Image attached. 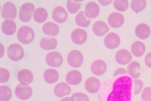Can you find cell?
Masks as SVG:
<instances>
[{
    "mask_svg": "<svg viewBox=\"0 0 151 101\" xmlns=\"http://www.w3.org/2000/svg\"><path fill=\"white\" fill-rule=\"evenodd\" d=\"M90 70L91 73L96 76H101L107 72L108 66L106 62L104 59L97 58L91 63Z\"/></svg>",
    "mask_w": 151,
    "mask_h": 101,
    "instance_id": "12",
    "label": "cell"
},
{
    "mask_svg": "<svg viewBox=\"0 0 151 101\" xmlns=\"http://www.w3.org/2000/svg\"><path fill=\"white\" fill-rule=\"evenodd\" d=\"M34 4L30 2L24 3L21 6L19 11V17L24 22H28L31 21L35 9Z\"/></svg>",
    "mask_w": 151,
    "mask_h": 101,
    "instance_id": "5",
    "label": "cell"
},
{
    "mask_svg": "<svg viewBox=\"0 0 151 101\" xmlns=\"http://www.w3.org/2000/svg\"><path fill=\"white\" fill-rule=\"evenodd\" d=\"M70 37L71 41L74 44L81 45L87 42L88 39V34L84 28L77 27L72 30Z\"/></svg>",
    "mask_w": 151,
    "mask_h": 101,
    "instance_id": "9",
    "label": "cell"
},
{
    "mask_svg": "<svg viewBox=\"0 0 151 101\" xmlns=\"http://www.w3.org/2000/svg\"><path fill=\"white\" fill-rule=\"evenodd\" d=\"M107 21L110 27L114 29H118L121 28L124 25L125 18L122 13L114 11L109 14Z\"/></svg>",
    "mask_w": 151,
    "mask_h": 101,
    "instance_id": "7",
    "label": "cell"
},
{
    "mask_svg": "<svg viewBox=\"0 0 151 101\" xmlns=\"http://www.w3.org/2000/svg\"><path fill=\"white\" fill-rule=\"evenodd\" d=\"M48 17L49 14L47 10L44 7L40 6L35 9L33 17L36 22L42 24L47 21Z\"/></svg>",
    "mask_w": 151,
    "mask_h": 101,
    "instance_id": "29",
    "label": "cell"
},
{
    "mask_svg": "<svg viewBox=\"0 0 151 101\" xmlns=\"http://www.w3.org/2000/svg\"><path fill=\"white\" fill-rule=\"evenodd\" d=\"M144 62L145 66L151 69V51L146 54L144 58Z\"/></svg>",
    "mask_w": 151,
    "mask_h": 101,
    "instance_id": "38",
    "label": "cell"
},
{
    "mask_svg": "<svg viewBox=\"0 0 151 101\" xmlns=\"http://www.w3.org/2000/svg\"><path fill=\"white\" fill-rule=\"evenodd\" d=\"M39 44L40 47L44 50H53L57 48L58 42L55 37L48 36L42 38Z\"/></svg>",
    "mask_w": 151,
    "mask_h": 101,
    "instance_id": "22",
    "label": "cell"
},
{
    "mask_svg": "<svg viewBox=\"0 0 151 101\" xmlns=\"http://www.w3.org/2000/svg\"><path fill=\"white\" fill-rule=\"evenodd\" d=\"M52 16L55 22L59 24H63L67 21L69 14L64 7L62 6L58 5L53 9Z\"/></svg>",
    "mask_w": 151,
    "mask_h": 101,
    "instance_id": "15",
    "label": "cell"
},
{
    "mask_svg": "<svg viewBox=\"0 0 151 101\" xmlns=\"http://www.w3.org/2000/svg\"><path fill=\"white\" fill-rule=\"evenodd\" d=\"M147 48L145 43L142 40H136L134 41L130 47V51L134 57L140 58L145 53Z\"/></svg>",
    "mask_w": 151,
    "mask_h": 101,
    "instance_id": "21",
    "label": "cell"
},
{
    "mask_svg": "<svg viewBox=\"0 0 151 101\" xmlns=\"http://www.w3.org/2000/svg\"><path fill=\"white\" fill-rule=\"evenodd\" d=\"M45 60L49 66L55 68L61 67L63 64L64 59L60 52L57 51H52L46 54Z\"/></svg>",
    "mask_w": 151,
    "mask_h": 101,
    "instance_id": "6",
    "label": "cell"
},
{
    "mask_svg": "<svg viewBox=\"0 0 151 101\" xmlns=\"http://www.w3.org/2000/svg\"><path fill=\"white\" fill-rule=\"evenodd\" d=\"M140 98L142 101H151V86L144 87L140 93Z\"/></svg>",
    "mask_w": 151,
    "mask_h": 101,
    "instance_id": "37",
    "label": "cell"
},
{
    "mask_svg": "<svg viewBox=\"0 0 151 101\" xmlns=\"http://www.w3.org/2000/svg\"><path fill=\"white\" fill-rule=\"evenodd\" d=\"M75 21L78 26L84 29L88 27L92 22L91 19L87 17L83 10L80 11L76 14Z\"/></svg>",
    "mask_w": 151,
    "mask_h": 101,
    "instance_id": "28",
    "label": "cell"
},
{
    "mask_svg": "<svg viewBox=\"0 0 151 101\" xmlns=\"http://www.w3.org/2000/svg\"><path fill=\"white\" fill-rule=\"evenodd\" d=\"M43 76L46 82L49 84H53L58 81L60 75L56 69L51 68L46 69L44 72Z\"/></svg>",
    "mask_w": 151,
    "mask_h": 101,
    "instance_id": "25",
    "label": "cell"
},
{
    "mask_svg": "<svg viewBox=\"0 0 151 101\" xmlns=\"http://www.w3.org/2000/svg\"><path fill=\"white\" fill-rule=\"evenodd\" d=\"M7 54L11 60L17 62L22 60L24 57L25 52L24 48L20 44L13 43L9 46L7 51Z\"/></svg>",
    "mask_w": 151,
    "mask_h": 101,
    "instance_id": "4",
    "label": "cell"
},
{
    "mask_svg": "<svg viewBox=\"0 0 151 101\" xmlns=\"http://www.w3.org/2000/svg\"><path fill=\"white\" fill-rule=\"evenodd\" d=\"M134 79L128 74L119 75L104 81L97 93L99 101H132Z\"/></svg>",
    "mask_w": 151,
    "mask_h": 101,
    "instance_id": "1",
    "label": "cell"
},
{
    "mask_svg": "<svg viewBox=\"0 0 151 101\" xmlns=\"http://www.w3.org/2000/svg\"><path fill=\"white\" fill-rule=\"evenodd\" d=\"M42 30L43 32L46 35L55 37L59 34L60 28L57 23L52 21H49L43 24Z\"/></svg>",
    "mask_w": 151,
    "mask_h": 101,
    "instance_id": "23",
    "label": "cell"
},
{
    "mask_svg": "<svg viewBox=\"0 0 151 101\" xmlns=\"http://www.w3.org/2000/svg\"><path fill=\"white\" fill-rule=\"evenodd\" d=\"M66 7L70 14H77L80 11L81 4L75 0H68L66 3Z\"/></svg>",
    "mask_w": 151,
    "mask_h": 101,
    "instance_id": "33",
    "label": "cell"
},
{
    "mask_svg": "<svg viewBox=\"0 0 151 101\" xmlns=\"http://www.w3.org/2000/svg\"><path fill=\"white\" fill-rule=\"evenodd\" d=\"M128 74L127 69L123 67H119L115 70L113 73V76L119 75Z\"/></svg>",
    "mask_w": 151,
    "mask_h": 101,
    "instance_id": "39",
    "label": "cell"
},
{
    "mask_svg": "<svg viewBox=\"0 0 151 101\" xmlns=\"http://www.w3.org/2000/svg\"><path fill=\"white\" fill-rule=\"evenodd\" d=\"M147 2L145 0H132L130 4L132 11L138 14L143 11L146 8Z\"/></svg>",
    "mask_w": 151,
    "mask_h": 101,
    "instance_id": "30",
    "label": "cell"
},
{
    "mask_svg": "<svg viewBox=\"0 0 151 101\" xmlns=\"http://www.w3.org/2000/svg\"><path fill=\"white\" fill-rule=\"evenodd\" d=\"M14 93L16 96L22 100H29L33 94V89L29 85L19 83L16 87Z\"/></svg>",
    "mask_w": 151,
    "mask_h": 101,
    "instance_id": "13",
    "label": "cell"
},
{
    "mask_svg": "<svg viewBox=\"0 0 151 101\" xmlns=\"http://www.w3.org/2000/svg\"><path fill=\"white\" fill-rule=\"evenodd\" d=\"M13 96V92L9 86L2 85L0 86V101H9Z\"/></svg>",
    "mask_w": 151,
    "mask_h": 101,
    "instance_id": "31",
    "label": "cell"
},
{
    "mask_svg": "<svg viewBox=\"0 0 151 101\" xmlns=\"http://www.w3.org/2000/svg\"><path fill=\"white\" fill-rule=\"evenodd\" d=\"M70 97L72 101H90L88 95L81 92H76Z\"/></svg>",
    "mask_w": 151,
    "mask_h": 101,
    "instance_id": "34",
    "label": "cell"
},
{
    "mask_svg": "<svg viewBox=\"0 0 151 101\" xmlns=\"http://www.w3.org/2000/svg\"><path fill=\"white\" fill-rule=\"evenodd\" d=\"M113 5L114 9L121 13L127 11L130 6L129 2L127 0H115Z\"/></svg>",
    "mask_w": 151,
    "mask_h": 101,
    "instance_id": "32",
    "label": "cell"
},
{
    "mask_svg": "<svg viewBox=\"0 0 151 101\" xmlns=\"http://www.w3.org/2000/svg\"><path fill=\"white\" fill-rule=\"evenodd\" d=\"M66 59L69 65L74 69L81 67L84 61L83 53L80 50L76 49L71 50L68 52Z\"/></svg>",
    "mask_w": 151,
    "mask_h": 101,
    "instance_id": "3",
    "label": "cell"
},
{
    "mask_svg": "<svg viewBox=\"0 0 151 101\" xmlns=\"http://www.w3.org/2000/svg\"><path fill=\"white\" fill-rule=\"evenodd\" d=\"M92 29L94 34L98 37L105 36L109 32L110 27L107 23L102 20H98L93 24Z\"/></svg>",
    "mask_w": 151,
    "mask_h": 101,
    "instance_id": "18",
    "label": "cell"
},
{
    "mask_svg": "<svg viewBox=\"0 0 151 101\" xmlns=\"http://www.w3.org/2000/svg\"><path fill=\"white\" fill-rule=\"evenodd\" d=\"M11 74L9 71L7 69L0 68V83L1 84L7 82L10 80Z\"/></svg>",
    "mask_w": 151,
    "mask_h": 101,
    "instance_id": "35",
    "label": "cell"
},
{
    "mask_svg": "<svg viewBox=\"0 0 151 101\" xmlns=\"http://www.w3.org/2000/svg\"><path fill=\"white\" fill-rule=\"evenodd\" d=\"M17 36L21 43L28 45L33 41L36 34L34 30L31 26L23 25L20 26L17 30Z\"/></svg>",
    "mask_w": 151,
    "mask_h": 101,
    "instance_id": "2",
    "label": "cell"
},
{
    "mask_svg": "<svg viewBox=\"0 0 151 101\" xmlns=\"http://www.w3.org/2000/svg\"><path fill=\"white\" fill-rule=\"evenodd\" d=\"M116 63L122 66L128 65L133 61V56L129 50L124 48L118 49L114 55Z\"/></svg>",
    "mask_w": 151,
    "mask_h": 101,
    "instance_id": "11",
    "label": "cell"
},
{
    "mask_svg": "<svg viewBox=\"0 0 151 101\" xmlns=\"http://www.w3.org/2000/svg\"><path fill=\"white\" fill-rule=\"evenodd\" d=\"M17 78L19 83L29 85L33 82L34 76L30 70L24 69L18 72Z\"/></svg>",
    "mask_w": 151,
    "mask_h": 101,
    "instance_id": "24",
    "label": "cell"
},
{
    "mask_svg": "<svg viewBox=\"0 0 151 101\" xmlns=\"http://www.w3.org/2000/svg\"><path fill=\"white\" fill-rule=\"evenodd\" d=\"M17 28L16 22L12 19H4L1 24V29L2 32L8 36L14 35L17 30Z\"/></svg>",
    "mask_w": 151,
    "mask_h": 101,
    "instance_id": "26",
    "label": "cell"
},
{
    "mask_svg": "<svg viewBox=\"0 0 151 101\" xmlns=\"http://www.w3.org/2000/svg\"><path fill=\"white\" fill-rule=\"evenodd\" d=\"M141 65L139 61L133 60L127 66V74L133 79H139L141 75Z\"/></svg>",
    "mask_w": 151,
    "mask_h": 101,
    "instance_id": "27",
    "label": "cell"
},
{
    "mask_svg": "<svg viewBox=\"0 0 151 101\" xmlns=\"http://www.w3.org/2000/svg\"><path fill=\"white\" fill-rule=\"evenodd\" d=\"M53 92L57 97L63 98L68 96L72 92L71 86L66 82H61L57 83L55 86Z\"/></svg>",
    "mask_w": 151,
    "mask_h": 101,
    "instance_id": "20",
    "label": "cell"
},
{
    "mask_svg": "<svg viewBox=\"0 0 151 101\" xmlns=\"http://www.w3.org/2000/svg\"><path fill=\"white\" fill-rule=\"evenodd\" d=\"M102 83L97 77L91 76L85 80L84 86L86 91L91 94L97 93Z\"/></svg>",
    "mask_w": 151,
    "mask_h": 101,
    "instance_id": "16",
    "label": "cell"
},
{
    "mask_svg": "<svg viewBox=\"0 0 151 101\" xmlns=\"http://www.w3.org/2000/svg\"><path fill=\"white\" fill-rule=\"evenodd\" d=\"M83 79V76L82 73L76 69L69 71L65 76V82L72 86H77L80 84Z\"/></svg>",
    "mask_w": 151,
    "mask_h": 101,
    "instance_id": "17",
    "label": "cell"
},
{
    "mask_svg": "<svg viewBox=\"0 0 151 101\" xmlns=\"http://www.w3.org/2000/svg\"><path fill=\"white\" fill-rule=\"evenodd\" d=\"M59 101H72L70 97L66 96L62 98Z\"/></svg>",
    "mask_w": 151,
    "mask_h": 101,
    "instance_id": "42",
    "label": "cell"
},
{
    "mask_svg": "<svg viewBox=\"0 0 151 101\" xmlns=\"http://www.w3.org/2000/svg\"></svg>",
    "mask_w": 151,
    "mask_h": 101,
    "instance_id": "43",
    "label": "cell"
},
{
    "mask_svg": "<svg viewBox=\"0 0 151 101\" xmlns=\"http://www.w3.org/2000/svg\"><path fill=\"white\" fill-rule=\"evenodd\" d=\"M84 11L88 18L91 19H94L99 16L101 12V8L97 2L90 1L86 4Z\"/></svg>",
    "mask_w": 151,
    "mask_h": 101,
    "instance_id": "19",
    "label": "cell"
},
{
    "mask_svg": "<svg viewBox=\"0 0 151 101\" xmlns=\"http://www.w3.org/2000/svg\"><path fill=\"white\" fill-rule=\"evenodd\" d=\"M121 39L119 35L115 32H109L104 39V43L108 49L114 50L117 48L120 45Z\"/></svg>",
    "mask_w": 151,
    "mask_h": 101,
    "instance_id": "10",
    "label": "cell"
},
{
    "mask_svg": "<svg viewBox=\"0 0 151 101\" xmlns=\"http://www.w3.org/2000/svg\"><path fill=\"white\" fill-rule=\"evenodd\" d=\"M113 0H98V1L102 6H106L110 5L113 2Z\"/></svg>",
    "mask_w": 151,
    "mask_h": 101,
    "instance_id": "40",
    "label": "cell"
},
{
    "mask_svg": "<svg viewBox=\"0 0 151 101\" xmlns=\"http://www.w3.org/2000/svg\"><path fill=\"white\" fill-rule=\"evenodd\" d=\"M18 15L17 9L15 4L12 2L8 1L3 4L1 11L2 17L5 19H15Z\"/></svg>",
    "mask_w": 151,
    "mask_h": 101,
    "instance_id": "8",
    "label": "cell"
},
{
    "mask_svg": "<svg viewBox=\"0 0 151 101\" xmlns=\"http://www.w3.org/2000/svg\"><path fill=\"white\" fill-rule=\"evenodd\" d=\"M134 32L139 40H145L148 39L151 35V28L146 22H139L135 27Z\"/></svg>",
    "mask_w": 151,
    "mask_h": 101,
    "instance_id": "14",
    "label": "cell"
},
{
    "mask_svg": "<svg viewBox=\"0 0 151 101\" xmlns=\"http://www.w3.org/2000/svg\"><path fill=\"white\" fill-rule=\"evenodd\" d=\"M134 95L137 96L140 94L144 88L143 81L139 78L134 79Z\"/></svg>",
    "mask_w": 151,
    "mask_h": 101,
    "instance_id": "36",
    "label": "cell"
},
{
    "mask_svg": "<svg viewBox=\"0 0 151 101\" xmlns=\"http://www.w3.org/2000/svg\"><path fill=\"white\" fill-rule=\"evenodd\" d=\"M5 52V49L4 46L1 43H0V58H1L4 56Z\"/></svg>",
    "mask_w": 151,
    "mask_h": 101,
    "instance_id": "41",
    "label": "cell"
}]
</instances>
